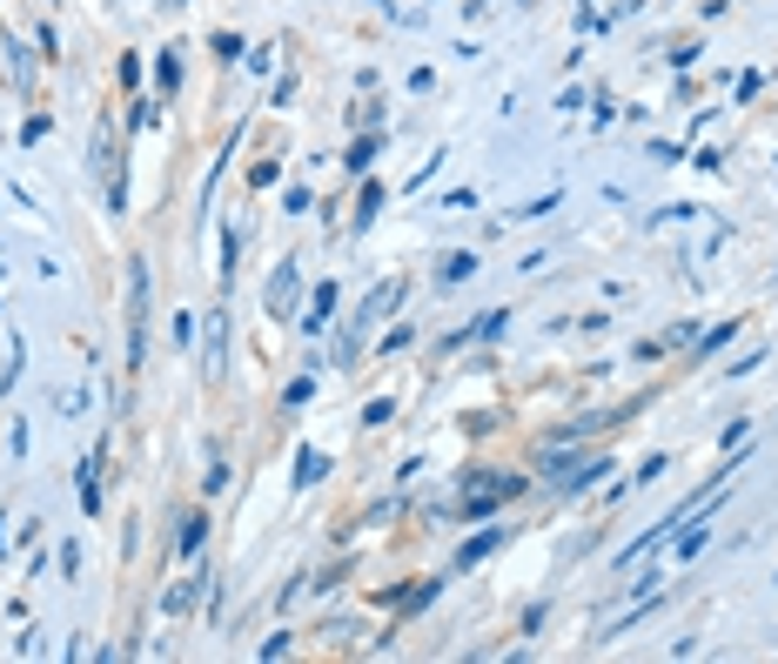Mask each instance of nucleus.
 I'll list each match as a JSON object with an SVG mask.
<instances>
[{
    "label": "nucleus",
    "instance_id": "1",
    "mask_svg": "<svg viewBox=\"0 0 778 664\" xmlns=\"http://www.w3.org/2000/svg\"><path fill=\"white\" fill-rule=\"evenodd\" d=\"M524 490H530L524 470H470V483L457 496V517H496L504 504H517Z\"/></svg>",
    "mask_w": 778,
    "mask_h": 664
},
{
    "label": "nucleus",
    "instance_id": "2",
    "mask_svg": "<svg viewBox=\"0 0 778 664\" xmlns=\"http://www.w3.org/2000/svg\"><path fill=\"white\" fill-rule=\"evenodd\" d=\"M148 289H155V275H148V255L128 262V376H141L148 363Z\"/></svg>",
    "mask_w": 778,
    "mask_h": 664
},
{
    "label": "nucleus",
    "instance_id": "3",
    "mask_svg": "<svg viewBox=\"0 0 778 664\" xmlns=\"http://www.w3.org/2000/svg\"><path fill=\"white\" fill-rule=\"evenodd\" d=\"M296 296H302V268H296V255H283V262H275V275H268V316L275 322L296 316Z\"/></svg>",
    "mask_w": 778,
    "mask_h": 664
},
{
    "label": "nucleus",
    "instance_id": "4",
    "mask_svg": "<svg viewBox=\"0 0 778 664\" xmlns=\"http://www.w3.org/2000/svg\"><path fill=\"white\" fill-rule=\"evenodd\" d=\"M511 543V530L504 524H496V530H477L470 543H457V558H450V577H464V571H477L483 558H490V550H504Z\"/></svg>",
    "mask_w": 778,
    "mask_h": 664
},
{
    "label": "nucleus",
    "instance_id": "5",
    "mask_svg": "<svg viewBox=\"0 0 778 664\" xmlns=\"http://www.w3.org/2000/svg\"><path fill=\"white\" fill-rule=\"evenodd\" d=\"M436 597H443V577H416L410 591H397V604H389V611H397V618H416V611H430Z\"/></svg>",
    "mask_w": 778,
    "mask_h": 664
},
{
    "label": "nucleus",
    "instance_id": "6",
    "mask_svg": "<svg viewBox=\"0 0 778 664\" xmlns=\"http://www.w3.org/2000/svg\"><path fill=\"white\" fill-rule=\"evenodd\" d=\"M221 363H229V309H215V329H208V356H202V376L215 382Z\"/></svg>",
    "mask_w": 778,
    "mask_h": 664
},
{
    "label": "nucleus",
    "instance_id": "7",
    "mask_svg": "<svg viewBox=\"0 0 778 664\" xmlns=\"http://www.w3.org/2000/svg\"><path fill=\"white\" fill-rule=\"evenodd\" d=\"M329 316H336V283H316V296H309V316H302V336H322V329H329Z\"/></svg>",
    "mask_w": 778,
    "mask_h": 664
},
{
    "label": "nucleus",
    "instance_id": "8",
    "mask_svg": "<svg viewBox=\"0 0 778 664\" xmlns=\"http://www.w3.org/2000/svg\"><path fill=\"white\" fill-rule=\"evenodd\" d=\"M597 477H610V457H584V463H577L564 483H550V496H577V490H591Z\"/></svg>",
    "mask_w": 778,
    "mask_h": 664
},
{
    "label": "nucleus",
    "instance_id": "9",
    "mask_svg": "<svg viewBox=\"0 0 778 664\" xmlns=\"http://www.w3.org/2000/svg\"><path fill=\"white\" fill-rule=\"evenodd\" d=\"M470 275H477V249H450V255L436 262V283H443V289H450V283H470Z\"/></svg>",
    "mask_w": 778,
    "mask_h": 664
},
{
    "label": "nucleus",
    "instance_id": "10",
    "mask_svg": "<svg viewBox=\"0 0 778 664\" xmlns=\"http://www.w3.org/2000/svg\"><path fill=\"white\" fill-rule=\"evenodd\" d=\"M397 296H403V283H376V289H369V302H363V316H350V329H369L382 309H397Z\"/></svg>",
    "mask_w": 778,
    "mask_h": 664
},
{
    "label": "nucleus",
    "instance_id": "11",
    "mask_svg": "<svg viewBox=\"0 0 778 664\" xmlns=\"http://www.w3.org/2000/svg\"><path fill=\"white\" fill-rule=\"evenodd\" d=\"M202 584H208V577H182V584H169L161 611H169V618H188V611H195V597H202Z\"/></svg>",
    "mask_w": 778,
    "mask_h": 664
},
{
    "label": "nucleus",
    "instance_id": "12",
    "mask_svg": "<svg viewBox=\"0 0 778 664\" xmlns=\"http://www.w3.org/2000/svg\"><path fill=\"white\" fill-rule=\"evenodd\" d=\"M376 154H382V135H376V128H363V135L350 141V154H343V169H350V175H363Z\"/></svg>",
    "mask_w": 778,
    "mask_h": 664
},
{
    "label": "nucleus",
    "instance_id": "13",
    "mask_svg": "<svg viewBox=\"0 0 778 664\" xmlns=\"http://www.w3.org/2000/svg\"><path fill=\"white\" fill-rule=\"evenodd\" d=\"M329 477V457L316 450V443H302V457H296V490H316Z\"/></svg>",
    "mask_w": 778,
    "mask_h": 664
},
{
    "label": "nucleus",
    "instance_id": "14",
    "mask_svg": "<svg viewBox=\"0 0 778 664\" xmlns=\"http://www.w3.org/2000/svg\"><path fill=\"white\" fill-rule=\"evenodd\" d=\"M81 511L88 517L101 511V450H88V463H81Z\"/></svg>",
    "mask_w": 778,
    "mask_h": 664
},
{
    "label": "nucleus",
    "instance_id": "15",
    "mask_svg": "<svg viewBox=\"0 0 778 664\" xmlns=\"http://www.w3.org/2000/svg\"><path fill=\"white\" fill-rule=\"evenodd\" d=\"M202 543H208V517H202V511H188V517H182L175 550H182V558H202Z\"/></svg>",
    "mask_w": 778,
    "mask_h": 664
},
{
    "label": "nucleus",
    "instance_id": "16",
    "mask_svg": "<svg viewBox=\"0 0 778 664\" xmlns=\"http://www.w3.org/2000/svg\"><path fill=\"white\" fill-rule=\"evenodd\" d=\"M155 81H161V94H175V88H182V54H175V47H161V54H155Z\"/></svg>",
    "mask_w": 778,
    "mask_h": 664
},
{
    "label": "nucleus",
    "instance_id": "17",
    "mask_svg": "<svg viewBox=\"0 0 778 664\" xmlns=\"http://www.w3.org/2000/svg\"><path fill=\"white\" fill-rule=\"evenodd\" d=\"M208 54H215L221 68H229V61H242V54H249V41H242V34H229V27H221V34L208 41Z\"/></svg>",
    "mask_w": 778,
    "mask_h": 664
},
{
    "label": "nucleus",
    "instance_id": "18",
    "mask_svg": "<svg viewBox=\"0 0 778 664\" xmlns=\"http://www.w3.org/2000/svg\"><path fill=\"white\" fill-rule=\"evenodd\" d=\"M732 336H739V322H718V329H711V336H698V356L711 363V350H725Z\"/></svg>",
    "mask_w": 778,
    "mask_h": 664
},
{
    "label": "nucleus",
    "instance_id": "19",
    "mask_svg": "<svg viewBox=\"0 0 778 664\" xmlns=\"http://www.w3.org/2000/svg\"><path fill=\"white\" fill-rule=\"evenodd\" d=\"M202 490L215 496V490H229V463H221V450H208V477H202Z\"/></svg>",
    "mask_w": 778,
    "mask_h": 664
},
{
    "label": "nucleus",
    "instance_id": "20",
    "mask_svg": "<svg viewBox=\"0 0 778 664\" xmlns=\"http://www.w3.org/2000/svg\"><path fill=\"white\" fill-rule=\"evenodd\" d=\"M745 436H752V416H739V423H725V430H718V450H739Z\"/></svg>",
    "mask_w": 778,
    "mask_h": 664
},
{
    "label": "nucleus",
    "instance_id": "21",
    "mask_svg": "<svg viewBox=\"0 0 778 664\" xmlns=\"http://www.w3.org/2000/svg\"><path fill=\"white\" fill-rule=\"evenodd\" d=\"M115 81H122V88H141V54H135V47L122 54V68H115Z\"/></svg>",
    "mask_w": 778,
    "mask_h": 664
},
{
    "label": "nucleus",
    "instance_id": "22",
    "mask_svg": "<svg viewBox=\"0 0 778 664\" xmlns=\"http://www.w3.org/2000/svg\"><path fill=\"white\" fill-rule=\"evenodd\" d=\"M376 208H382V188H376V182H369V188H363V202H356V229H363V221H369V215H376Z\"/></svg>",
    "mask_w": 778,
    "mask_h": 664
},
{
    "label": "nucleus",
    "instance_id": "23",
    "mask_svg": "<svg viewBox=\"0 0 778 664\" xmlns=\"http://www.w3.org/2000/svg\"><path fill=\"white\" fill-rule=\"evenodd\" d=\"M350 122H356V128H382V101H363Z\"/></svg>",
    "mask_w": 778,
    "mask_h": 664
},
{
    "label": "nucleus",
    "instance_id": "24",
    "mask_svg": "<svg viewBox=\"0 0 778 664\" xmlns=\"http://www.w3.org/2000/svg\"><path fill=\"white\" fill-rule=\"evenodd\" d=\"M309 390H316V376H296V382H289V390H283V403L296 410V403H309Z\"/></svg>",
    "mask_w": 778,
    "mask_h": 664
},
{
    "label": "nucleus",
    "instance_id": "25",
    "mask_svg": "<svg viewBox=\"0 0 778 664\" xmlns=\"http://www.w3.org/2000/svg\"><path fill=\"white\" fill-rule=\"evenodd\" d=\"M410 336H416V329H410V322H397V329L382 336V356H389V350H410Z\"/></svg>",
    "mask_w": 778,
    "mask_h": 664
},
{
    "label": "nucleus",
    "instance_id": "26",
    "mask_svg": "<svg viewBox=\"0 0 778 664\" xmlns=\"http://www.w3.org/2000/svg\"><path fill=\"white\" fill-rule=\"evenodd\" d=\"M758 363H765V350H752V356H739V363H732V369H725V382H739V376H752V369H758Z\"/></svg>",
    "mask_w": 778,
    "mask_h": 664
},
{
    "label": "nucleus",
    "instance_id": "27",
    "mask_svg": "<svg viewBox=\"0 0 778 664\" xmlns=\"http://www.w3.org/2000/svg\"><path fill=\"white\" fill-rule=\"evenodd\" d=\"M275 175H283V169H275V161H255V169H249V188H268Z\"/></svg>",
    "mask_w": 778,
    "mask_h": 664
},
{
    "label": "nucleus",
    "instance_id": "28",
    "mask_svg": "<svg viewBox=\"0 0 778 664\" xmlns=\"http://www.w3.org/2000/svg\"><path fill=\"white\" fill-rule=\"evenodd\" d=\"M464 208H477V195H470V188H457V195H443V215H464Z\"/></svg>",
    "mask_w": 778,
    "mask_h": 664
},
{
    "label": "nucleus",
    "instance_id": "29",
    "mask_svg": "<svg viewBox=\"0 0 778 664\" xmlns=\"http://www.w3.org/2000/svg\"><path fill=\"white\" fill-rule=\"evenodd\" d=\"M550 208H558V188H550V195H537V202H524L517 215H530V221H537V215H550Z\"/></svg>",
    "mask_w": 778,
    "mask_h": 664
},
{
    "label": "nucleus",
    "instance_id": "30",
    "mask_svg": "<svg viewBox=\"0 0 778 664\" xmlns=\"http://www.w3.org/2000/svg\"><path fill=\"white\" fill-rule=\"evenodd\" d=\"M389 416H397V403H369V410H363V423H369V430H382Z\"/></svg>",
    "mask_w": 778,
    "mask_h": 664
},
{
    "label": "nucleus",
    "instance_id": "31",
    "mask_svg": "<svg viewBox=\"0 0 778 664\" xmlns=\"http://www.w3.org/2000/svg\"><path fill=\"white\" fill-rule=\"evenodd\" d=\"M283 202H289V208H283V215H309V188H302V182H296V188H289V195H283Z\"/></svg>",
    "mask_w": 778,
    "mask_h": 664
},
{
    "label": "nucleus",
    "instance_id": "32",
    "mask_svg": "<svg viewBox=\"0 0 778 664\" xmlns=\"http://www.w3.org/2000/svg\"><path fill=\"white\" fill-rule=\"evenodd\" d=\"M161 8H182V0H161Z\"/></svg>",
    "mask_w": 778,
    "mask_h": 664
}]
</instances>
